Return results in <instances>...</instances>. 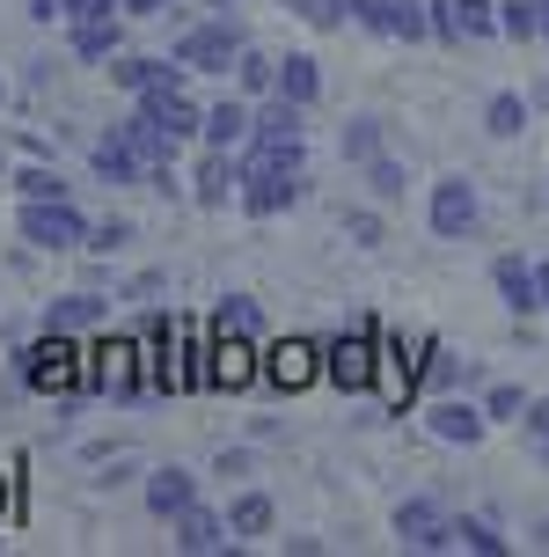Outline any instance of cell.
I'll use <instances>...</instances> for the list:
<instances>
[{"label":"cell","instance_id":"cell-16","mask_svg":"<svg viewBox=\"0 0 549 557\" xmlns=\"http://www.w3.org/2000/svg\"><path fill=\"white\" fill-rule=\"evenodd\" d=\"M147 506H154L162 521L191 513V506H198V476H191V470H176V462H162V470L147 476Z\"/></svg>","mask_w":549,"mask_h":557},{"label":"cell","instance_id":"cell-31","mask_svg":"<svg viewBox=\"0 0 549 557\" xmlns=\"http://www.w3.org/2000/svg\"><path fill=\"white\" fill-rule=\"evenodd\" d=\"M213 323H220V331H242V337H257V331H264V308L249 301V294H227Z\"/></svg>","mask_w":549,"mask_h":557},{"label":"cell","instance_id":"cell-18","mask_svg":"<svg viewBox=\"0 0 549 557\" xmlns=\"http://www.w3.org/2000/svg\"><path fill=\"white\" fill-rule=\"evenodd\" d=\"M227 198H242V169L227 162L220 147H205V162H198V206H227Z\"/></svg>","mask_w":549,"mask_h":557},{"label":"cell","instance_id":"cell-39","mask_svg":"<svg viewBox=\"0 0 549 557\" xmlns=\"http://www.w3.org/2000/svg\"><path fill=\"white\" fill-rule=\"evenodd\" d=\"M117 243H133V227H125V221H103V227H88V250H117Z\"/></svg>","mask_w":549,"mask_h":557},{"label":"cell","instance_id":"cell-45","mask_svg":"<svg viewBox=\"0 0 549 557\" xmlns=\"http://www.w3.org/2000/svg\"><path fill=\"white\" fill-rule=\"evenodd\" d=\"M0 96H8V82H0Z\"/></svg>","mask_w":549,"mask_h":557},{"label":"cell","instance_id":"cell-30","mask_svg":"<svg viewBox=\"0 0 549 557\" xmlns=\"http://www.w3.org/2000/svg\"><path fill=\"white\" fill-rule=\"evenodd\" d=\"M374 154H382V117H352V125H345V162H374Z\"/></svg>","mask_w":549,"mask_h":557},{"label":"cell","instance_id":"cell-35","mask_svg":"<svg viewBox=\"0 0 549 557\" xmlns=\"http://www.w3.org/2000/svg\"><path fill=\"white\" fill-rule=\"evenodd\" d=\"M15 191H23V198H66V184H59V169H23Z\"/></svg>","mask_w":549,"mask_h":557},{"label":"cell","instance_id":"cell-11","mask_svg":"<svg viewBox=\"0 0 549 557\" xmlns=\"http://www.w3.org/2000/svg\"><path fill=\"white\" fill-rule=\"evenodd\" d=\"M139 111L154 117V125H169L176 139L205 133V111L191 103V88H184V82H154V88H139Z\"/></svg>","mask_w":549,"mask_h":557},{"label":"cell","instance_id":"cell-8","mask_svg":"<svg viewBox=\"0 0 549 557\" xmlns=\"http://www.w3.org/2000/svg\"><path fill=\"white\" fill-rule=\"evenodd\" d=\"M315 374H323V345H315V337H272V345H264V382H278L286 396L308 389Z\"/></svg>","mask_w":549,"mask_h":557},{"label":"cell","instance_id":"cell-25","mask_svg":"<svg viewBox=\"0 0 549 557\" xmlns=\"http://www.w3.org/2000/svg\"><path fill=\"white\" fill-rule=\"evenodd\" d=\"M454 550H476V557H506V535L484 521V513H454Z\"/></svg>","mask_w":549,"mask_h":557},{"label":"cell","instance_id":"cell-44","mask_svg":"<svg viewBox=\"0 0 549 557\" xmlns=\"http://www.w3.org/2000/svg\"><path fill=\"white\" fill-rule=\"evenodd\" d=\"M542 37H549V0H542Z\"/></svg>","mask_w":549,"mask_h":557},{"label":"cell","instance_id":"cell-27","mask_svg":"<svg viewBox=\"0 0 549 557\" xmlns=\"http://www.w3.org/2000/svg\"><path fill=\"white\" fill-rule=\"evenodd\" d=\"M227 529L242 535V543H249V535H264V529H272V499H264V492H242V499L227 506Z\"/></svg>","mask_w":549,"mask_h":557},{"label":"cell","instance_id":"cell-23","mask_svg":"<svg viewBox=\"0 0 549 557\" xmlns=\"http://www.w3.org/2000/svg\"><path fill=\"white\" fill-rule=\"evenodd\" d=\"M484 125H491V139H521V133H527V96L498 88L491 103H484Z\"/></svg>","mask_w":549,"mask_h":557},{"label":"cell","instance_id":"cell-29","mask_svg":"<svg viewBox=\"0 0 549 557\" xmlns=\"http://www.w3.org/2000/svg\"><path fill=\"white\" fill-rule=\"evenodd\" d=\"M235 82H242L249 96H272V88H278V59H272V52H249V45H242V59H235Z\"/></svg>","mask_w":549,"mask_h":557},{"label":"cell","instance_id":"cell-5","mask_svg":"<svg viewBox=\"0 0 549 557\" xmlns=\"http://www.w3.org/2000/svg\"><path fill=\"white\" fill-rule=\"evenodd\" d=\"M139 352L133 337H110V345H96L88 352V389H103V396H117V404H133L139 396Z\"/></svg>","mask_w":549,"mask_h":557},{"label":"cell","instance_id":"cell-38","mask_svg":"<svg viewBox=\"0 0 549 557\" xmlns=\"http://www.w3.org/2000/svg\"><path fill=\"white\" fill-rule=\"evenodd\" d=\"M521 425H527V441H535V455L549 462V396H542V404H527V418H521Z\"/></svg>","mask_w":549,"mask_h":557},{"label":"cell","instance_id":"cell-36","mask_svg":"<svg viewBox=\"0 0 549 557\" xmlns=\"http://www.w3.org/2000/svg\"><path fill=\"white\" fill-rule=\"evenodd\" d=\"M352 23L374 29V37H396V23H388V0H352Z\"/></svg>","mask_w":549,"mask_h":557},{"label":"cell","instance_id":"cell-3","mask_svg":"<svg viewBox=\"0 0 549 557\" xmlns=\"http://www.w3.org/2000/svg\"><path fill=\"white\" fill-rule=\"evenodd\" d=\"M301 198V169H286V162H242V206L249 221H272V213H286Z\"/></svg>","mask_w":549,"mask_h":557},{"label":"cell","instance_id":"cell-32","mask_svg":"<svg viewBox=\"0 0 549 557\" xmlns=\"http://www.w3.org/2000/svg\"><path fill=\"white\" fill-rule=\"evenodd\" d=\"M301 23H315V29H345L352 23V0H286Z\"/></svg>","mask_w":549,"mask_h":557},{"label":"cell","instance_id":"cell-33","mask_svg":"<svg viewBox=\"0 0 549 557\" xmlns=\"http://www.w3.org/2000/svg\"><path fill=\"white\" fill-rule=\"evenodd\" d=\"M366 184H374V198H403V184H411V176H403V162L374 154V162H366Z\"/></svg>","mask_w":549,"mask_h":557},{"label":"cell","instance_id":"cell-14","mask_svg":"<svg viewBox=\"0 0 549 557\" xmlns=\"http://www.w3.org/2000/svg\"><path fill=\"white\" fill-rule=\"evenodd\" d=\"M491 278H498V294H506V308H513L521 323L535 315V308H542V272H535L527 257H513V250H506V257L491 264Z\"/></svg>","mask_w":549,"mask_h":557},{"label":"cell","instance_id":"cell-24","mask_svg":"<svg viewBox=\"0 0 549 557\" xmlns=\"http://www.w3.org/2000/svg\"><path fill=\"white\" fill-rule=\"evenodd\" d=\"M117 15H96V23H74V59H117Z\"/></svg>","mask_w":549,"mask_h":557},{"label":"cell","instance_id":"cell-2","mask_svg":"<svg viewBox=\"0 0 549 557\" xmlns=\"http://www.w3.org/2000/svg\"><path fill=\"white\" fill-rule=\"evenodd\" d=\"M23 243H37V250H74V243H88V221L74 213V198H23Z\"/></svg>","mask_w":549,"mask_h":557},{"label":"cell","instance_id":"cell-12","mask_svg":"<svg viewBox=\"0 0 549 557\" xmlns=\"http://www.w3.org/2000/svg\"><path fill=\"white\" fill-rule=\"evenodd\" d=\"M425 425H433V441H447V447H476L491 433V411H484V404H462V396H439L433 411H425Z\"/></svg>","mask_w":549,"mask_h":557},{"label":"cell","instance_id":"cell-34","mask_svg":"<svg viewBox=\"0 0 549 557\" xmlns=\"http://www.w3.org/2000/svg\"><path fill=\"white\" fill-rule=\"evenodd\" d=\"M484 411H491V425H513V418H527V396L513 389V382H498V389L484 396Z\"/></svg>","mask_w":549,"mask_h":557},{"label":"cell","instance_id":"cell-17","mask_svg":"<svg viewBox=\"0 0 549 557\" xmlns=\"http://www.w3.org/2000/svg\"><path fill=\"white\" fill-rule=\"evenodd\" d=\"M88 162H96V176H103V184H147V162L125 147V133L96 139V154H88Z\"/></svg>","mask_w":549,"mask_h":557},{"label":"cell","instance_id":"cell-19","mask_svg":"<svg viewBox=\"0 0 549 557\" xmlns=\"http://www.w3.org/2000/svg\"><path fill=\"white\" fill-rule=\"evenodd\" d=\"M272 96H286V103H315V96H323V66H315L308 52H286L278 59V88Z\"/></svg>","mask_w":549,"mask_h":557},{"label":"cell","instance_id":"cell-1","mask_svg":"<svg viewBox=\"0 0 549 557\" xmlns=\"http://www.w3.org/2000/svg\"><path fill=\"white\" fill-rule=\"evenodd\" d=\"M23 382H29V389H45V396H74L88 382V360L66 345V331H45L23 352Z\"/></svg>","mask_w":549,"mask_h":557},{"label":"cell","instance_id":"cell-40","mask_svg":"<svg viewBox=\"0 0 549 557\" xmlns=\"http://www.w3.org/2000/svg\"><path fill=\"white\" fill-rule=\"evenodd\" d=\"M352 243H359V250H374V243H382V221H374V213H352Z\"/></svg>","mask_w":549,"mask_h":557},{"label":"cell","instance_id":"cell-7","mask_svg":"<svg viewBox=\"0 0 549 557\" xmlns=\"http://www.w3.org/2000/svg\"><path fill=\"white\" fill-rule=\"evenodd\" d=\"M476 213H484V206H476V184H469V176H439V184H433L425 221H433L439 243H462L469 227H476Z\"/></svg>","mask_w":549,"mask_h":557},{"label":"cell","instance_id":"cell-21","mask_svg":"<svg viewBox=\"0 0 549 557\" xmlns=\"http://www.w3.org/2000/svg\"><path fill=\"white\" fill-rule=\"evenodd\" d=\"M103 315H110V301H96V294H59V301H45V331H88Z\"/></svg>","mask_w":549,"mask_h":557},{"label":"cell","instance_id":"cell-15","mask_svg":"<svg viewBox=\"0 0 549 557\" xmlns=\"http://www.w3.org/2000/svg\"><path fill=\"white\" fill-rule=\"evenodd\" d=\"M117 133H125V147H133L139 162H147V176H154V169H169V162H176V133H169V125H154V117H147V111H133V117H125V125H117Z\"/></svg>","mask_w":549,"mask_h":557},{"label":"cell","instance_id":"cell-28","mask_svg":"<svg viewBox=\"0 0 549 557\" xmlns=\"http://www.w3.org/2000/svg\"><path fill=\"white\" fill-rule=\"evenodd\" d=\"M388 23H396V37H403V45L433 37V0H388Z\"/></svg>","mask_w":549,"mask_h":557},{"label":"cell","instance_id":"cell-20","mask_svg":"<svg viewBox=\"0 0 549 557\" xmlns=\"http://www.w3.org/2000/svg\"><path fill=\"white\" fill-rule=\"evenodd\" d=\"M249 117H257L249 103H213V111H205V133H198V139H205V147H220V154H235V147L249 139Z\"/></svg>","mask_w":549,"mask_h":557},{"label":"cell","instance_id":"cell-37","mask_svg":"<svg viewBox=\"0 0 549 557\" xmlns=\"http://www.w3.org/2000/svg\"><path fill=\"white\" fill-rule=\"evenodd\" d=\"M117 8H125V0H59L66 23H96V15H117Z\"/></svg>","mask_w":549,"mask_h":557},{"label":"cell","instance_id":"cell-9","mask_svg":"<svg viewBox=\"0 0 549 557\" xmlns=\"http://www.w3.org/2000/svg\"><path fill=\"white\" fill-rule=\"evenodd\" d=\"M396 543L403 550H454V513H439L433 499H403L396 506Z\"/></svg>","mask_w":549,"mask_h":557},{"label":"cell","instance_id":"cell-26","mask_svg":"<svg viewBox=\"0 0 549 557\" xmlns=\"http://www.w3.org/2000/svg\"><path fill=\"white\" fill-rule=\"evenodd\" d=\"M498 29L527 45V37H542V0H498Z\"/></svg>","mask_w":549,"mask_h":557},{"label":"cell","instance_id":"cell-13","mask_svg":"<svg viewBox=\"0 0 549 557\" xmlns=\"http://www.w3.org/2000/svg\"><path fill=\"white\" fill-rule=\"evenodd\" d=\"M169 529H176V550H191V557H220V550H235V543H242V535L227 529V513H205V506L176 513Z\"/></svg>","mask_w":549,"mask_h":557},{"label":"cell","instance_id":"cell-4","mask_svg":"<svg viewBox=\"0 0 549 557\" xmlns=\"http://www.w3.org/2000/svg\"><path fill=\"white\" fill-rule=\"evenodd\" d=\"M323 374L337 389H374V374H382V337L374 331H352V337H329L323 345Z\"/></svg>","mask_w":549,"mask_h":557},{"label":"cell","instance_id":"cell-6","mask_svg":"<svg viewBox=\"0 0 549 557\" xmlns=\"http://www.w3.org/2000/svg\"><path fill=\"white\" fill-rule=\"evenodd\" d=\"M176 59L191 66V74H227L235 59H242V29H227V23H198L176 37Z\"/></svg>","mask_w":549,"mask_h":557},{"label":"cell","instance_id":"cell-22","mask_svg":"<svg viewBox=\"0 0 549 557\" xmlns=\"http://www.w3.org/2000/svg\"><path fill=\"white\" fill-rule=\"evenodd\" d=\"M184 74H191V66H184V59H117V66H110V82L117 88H154V82H184Z\"/></svg>","mask_w":549,"mask_h":557},{"label":"cell","instance_id":"cell-42","mask_svg":"<svg viewBox=\"0 0 549 557\" xmlns=\"http://www.w3.org/2000/svg\"><path fill=\"white\" fill-rule=\"evenodd\" d=\"M535 272H542V308H549V264H535Z\"/></svg>","mask_w":549,"mask_h":557},{"label":"cell","instance_id":"cell-43","mask_svg":"<svg viewBox=\"0 0 549 557\" xmlns=\"http://www.w3.org/2000/svg\"><path fill=\"white\" fill-rule=\"evenodd\" d=\"M0 521H8V484H0Z\"/></svg>","mask_w":549,"mask_h":557},{"label":"cell","instance_id":"cell-41","mask_svg":"<svg viewBox=\"0 0 549 557\" xmlns=\"http://www.w3.org/2000/svg\"><path fill=\"white\" fill-rule=\"evenodd\" d=\"M169 0H125V15H162Z\"/></svg>","mask_w":549,"mask_h":557},{"label":"cell","instance_id":"cell-10","mask_svg":"<svg viewBox=\"0 0 549 557\" xmlns=\"http://www.w3.org/2000/svg\"><path fill=\"white\" fill-rule=\"evenodd\" d=\"M257 374H264V352H257V337L220 331V323H213V389H249Z\"/></svg>","mask_w":549,"mask_h":557}]
</instances>
